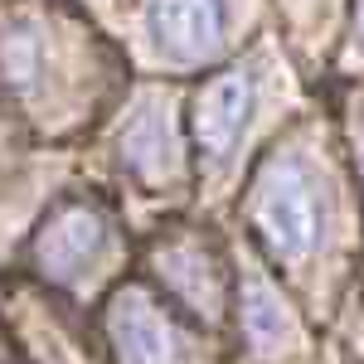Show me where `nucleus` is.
<instances>
[{"label":"nucleus","mask_w":364,"mask_h":364,"mask_svg":"<svg viewBox=\"0 0 364 364\" xmlns=\"http://www.w3.org/2000/svg\"><path fill=\"white\" fill-rule=\"evenodd\" d=\"M252 228L277 262H301L321 248L326 195L301 156H272L252 180Z\"/></svg>","instance_id":"f257e3e1"},{"label":"nucleus","mask_w":364,"mask_h":364,"mask_svg":"<svg viewBox=\"0 0 364 364\" xmlns=\"http://www.w3.org/2000/svg\"><path fill=\"white\" fill-rule=\"evenodd\" d=\"M107 243H112L107 214H102L97 204H87V199H73V204H58L54 214H49V224L39 228V238H34V262L44 267V277L78 282L102 262Z\"/></svg>","instance_id":"f03ea898"},{"label":"nucleus","mask_w":364,"mask_h":364,"mask_svg":"<svg viewBox=\"0 0 364 364\" xmlns=\"http://www.w3.org/2000/svg\"><path fill=\"white\" fill-rule=\"evenodd\" d=\"M107 336H112L117 364H190V340L141 287H127L112 296Z\"/></svg>","instance_id":"7ed1b4c3"},{"label":"nucleus","mask_w":364,"mask_h":364,"mask_svg":"<svg viewBox=\"0 0 364 364\" xmlns=\"http://www.w3.org/2000/svg\"><path fill=\"white\" fill-rule=\"evenodd\" d=\"M252 107H257V78H252L248 68H228L214 83H204V92L195 97V117H190L199 161L219 166L228 151L238 146Z\"/></svg>","instance_id":"20e7f679"},{"label":"nucleus","mask_w":364,"mask_h":364,"mask_svg":"<svg viewBox=\"0 0 364 364\" xmlns=\"http://www.w3.org/2000/svg\"><path fill=\"white\" fill-rule=\"evenodd\" d=\"M146 29L170 58H204L228 34V0H151Z\"/></svg>","instance_id":"39448f33"},{"label":"nucleus","mask_w":364,"mask_h":364,"mask_svg":"<svg viewBox=\"0 0 364 364\" xmlns=\"http://www.w3.org/2000/svg\"><path fill=\"white\" fill-rule=\"evenodd\" d=\"M49 34L44 25H34L25 15H15V20H5L0 25V87L10 92V97H34V92H44V73H49V44H44Z\"/></svg>","instance_id":"423d86ee"},{"label":"nucleus","mask_w":364,"mask_h":364,"mask_svg":"<svg viewBox=\"0 0 364 364\" xmlns=\"http://www.w3.org/2000/svg\"><path fill=\"white\" fill-rule=\"evenodd\" d=\"M161 277L199 316H214V311L224 306V277H219L214 257L199 248V243H175V248L161 252Z\"/></svg>","instance_id":"0eeeda50"},{"label":"nucleus","mask_w":364,"mask_h":364,"mask_svg":"<svg viewBox=\"0 0 364 364\" xmlns=\"http://www.w3.org/2000/svg\"><path fill=\"white\" fill-rule=\"evenodd\" d=\"M122 156H127V166L136 170L141 180H166L170 175L175 146H170V127H166V117H161V107H146V112L127 127Z\"/></svg>","instance_id":"6e6552de"},{"label":"nucleus","mask_w":364,"mask_h":364,"mask_svg":"<svg viewBox=\"0 0 364 364\" xmlns=\"http://www.w3.org/2000/svg\"><path fill=\"white\" fill-rule=\"evenodd\" d=\"M287 311H282V301L272 296V287L262 277H248L243 282V336H248V345L257 350V355H272L282 340H287Z\"/></svg>","instance_id":"1a4fd4ad"},{"label":"nucleus","mask_w":364,"mask_h":364,"mask_svg":"<svg viewBox=\"0 0 364 364\" xmlns=\"http://www.w3.org/2000/svg\"><path fill=\"white\" fill-rule=\"evenodd\" d=\"M355 39L364 44V0H355Z\"/></svg>","instance_id":"9d476101"},{"label":"nucleus","mask_w":364,"mask_h":364,"mask_svg":"<svg viewBox=\"0 0 364 364\" xmlns=\"http://www.w3.org/2000/svg\"><path fill=\"white\" fill-rule=\"evenodd\" d=\"M355 146H360V175H364V122H355Z\"/></svg>","instance_id":"9b49d317"}]
</instances>
